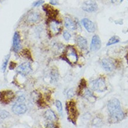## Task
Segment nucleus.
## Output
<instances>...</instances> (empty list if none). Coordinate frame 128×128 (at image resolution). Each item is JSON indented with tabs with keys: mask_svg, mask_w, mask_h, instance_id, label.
Here are the masks:
<instances>
[{
	"mask_svg": "<svg viewBox=\"0 0 128 128\" xmlns=\"http://www.w3.org/2000/svg\"><path fill=\"white\" fill-rule=\"evenodd\" d=\"M64 24L67 28L70 30H75L77 29V25L73 20L69 17H65L64 19Z\"/></svg>",
	"mask_w": 128,
	"mask_h": 128,
	"instance_id": "nucleus-14",
	"label": "nucleus"
},
{
	"mask_svg": "<svg viewBox=\"0 0 128 128\" xmlns=\"http://www.w3.org/2000/svg\"><path fill=\"white\" fill-rule=\"evenodd\" d=\"M65 58L70 64H75L78 61V55L73 46H68L65 52Z\"/></svg>",
	"mask_w": 128,
	"mask_h": 128,
	"instance_id": "nucleus-3",
	"label": "nucleus"
},
{
	"mask_svg": "<svg viewBox=\"0 0 128 128\" xmlns=\"http://www.w3.org/2000/svg\"><path fill=\"white\" fill-rule=\"evenodd\" d=\"M67 110L71 120L72 121L75 120L77 116V109L74 102L70 101L67 103Z\"/></svg>",
	"mask_w": 128,
	"mask_h": 128,
	"instance_id": "nucleus-5",
	"label": "nucleus"
},
{
	"mask_svg": "<svg viewBox=\"0 0 128 128\" xmlns=\"http://www.w3.org/2000/svg\"><path fill=\"white\" fill-rule=\"evenodd\" d=\"M40 18V14L37 12H32L29 14L27 16V20L29 21V22H32V23H34V22H36L37 21H39Z\"/></svg>",
	"mask_w": 128,
	"mask_h": 128,
	"instance_id": "nucleus-15",
	"label": "nucleus"
},
{
	"mask_svg": "<svg viewBox=\"0 0 128 128\" xmlns=\"http://www.w3.org/2000/svg\"><path fill=\"white\" fill-rule=\"evenodd\" d=\"M49 28L52 35H57L61 31V24L59 21L52 19L49 23Z\"/></svg>",
	"mask_w": 128,
	"mask_h": 128,
	"instance_id": "nucleus-7",
	"label": "nucleus"
},
{
	"mask_svg": "<svg viewBox=\"0 0 128 128\" xmlns=\"http://www.w3.org/2000/svg\"><path fill=\"white\" fill-rule=\"evenodd\" d=\"M123 1V0H120V2H122Z\"/></svg>",
	"mask_w": 128,
	"mask_h": 128,
	"instance_id": "nucleus-32",
	"label": "nucleus"
},
{
	"mask_svg": "<svg viewBox=\"0 0 128 128\" xmlns=\"http://www.w3.org/2000/svg\"><path fill=\"white\" fill-rule=\"evenodd\" d=\"M10 115V113L6 110L0 109V119H5L6 118H9Z\"/></svg>",
	"mask_w": 128,
	"mask_h": 128,
	"instance_id": "nucleus-21",
	"label": "nucleus"
},
{
	"mask_svg": "<svg viewBox=\"0 0 128 128\" xmlns=\"http://www.w3.org/2000/svg\"><path fill=\"white\" fill-rule=\"evenodd\" d=\"M110 1L112 3H115L117 1V0H110Z\"/></svg>",
	"mask_w": 128,
	"mask_h": 128,
	"instance_id": "nucleus-31",
	"label": "nucleus"
},
{
	"mask_svg": "<svg viewBox=\"0 0 128 128\" xmlns=\"http://www.w3.org/2000/svg\"><path fill=\"white\" fill-rule=\"evenodd\" d=\"M16 66V63H14V64H13V62H11L10 64L9 68H10V70H13V69H14V68H15Z\"/></svg>",
	"mask_w": 128,
	"mask_h": 128,
	"instance_id": "nucleus-29",
	"label": "nucleus"
},
{
	"mask_svg": "<svg viewBox=\"0 0 128 128\" xmlns=\"http://www.w3.org/2000/svg\"><path fill=\"white\" fill-rule=\"evenodd\" d=\"M101 66L103 69L106 72H111L114 69V64L111 60L108 58H104L101 61Z\"/></svg>",
	"mask_w": 128,
	"mask_h": 128,
	"instance_id": "nucleus-12",
	"label": "nucleus"
},
{
	"mask_svg": "<svg viewBox=\"0 0 128 128\" xmlns=\"http://www.w3.org/2000/svg\"><path fill=\"white\" fill-rule=\"evenodd\" d=\"M91 87L94 91L98 92H104L107 89L106 81L102 78H98L92 82Z\"/></svg>",
	"mask_w": 128,
	"mask_h": 128,
	"instance_id": "nucleus-4",
	"label": "nucleus"
},
{
	"mask_svg": "<svg viewBox=\"0 0 128 128\" xmlns=\"http://www.w3.org/2000/svg\"><path fill=\"white\" fill-rule=\"evenodd\" d=\"M83 25L88 32H94L96 30V26L93 21L88 18H83L81 20Z\"/></svg>",
	"mask_w": 128,
	"mask_h": 128,
	"instance_id": "nucleus-11",
	"label": "nucleus"
},
{
	"mask_svg": "<svg viewBox=\"0 0 128 128\" xmlns=\"http://www.w3.org/2000/svg\"><path fill=\"white\" fill-rule=\"evenodd\" d=\"M63 37L65 40L68 41L70 40L71 38V34L68 32L65 31L63 33Z\"/></svg>",
	"mask_w": 128,
	"mask_h": 128,
	"instance_id": "nucleus-25",
	"label": "nucleus"
},
{
	"mask_svg": "<svg viewBox=\"0 0 128 128\" xmlns=\"http://www.w3.org/2000/svg\"><path fill=\"white\" fill-rule=\"evenodd\" d=\"M46 127H47V128H55L56 126L54 125V124H52V123H49V124H46Z\"/></svg>",
	"mask_w": 128,
	"mask_h": 128,
	"instance_id": "nucleus-30",
	"label": "nucleus"
},
{
	"mask_svg": "<svg viewBox=\"0 0 128 128\" xmlns=\"http://www.w3.org/2000/svg\"><path fill=\"white\" fill-rule=\"evenodd\" d=\"M50 4L52 6H56L59 4L58 0H50Z\"/></svg>",
	"mask_w": 128,
	"mask_h": 128,
	"instance_id": "nucleus-28",
	"label": "nucleus"
},
{
	"mask_svg": "<svg viewBox=\"0 0 128 128\" xmlns=\"http://www.w3.org/2000/svg\"><path fill=\"white\" fill-rule=\"evenodd\" d=\"M21 54H22L23 56H24V57H26V58H29L30 59V60H32V57H31V54H30V52H29V50H24L23 52H21Z\"/></svg>",
	"mask_w": 128,
	"mask_h": 128,
	"instance_id": "nucleus-24",
	"label": "nucleus"
},
{
	"mask_svg": "<svg viewBox=\"0 0 128 128\" xmlns=\"http://www.w3.org/2000/svg\"><path fill=\"white\" fill-rule=\"evenodd\" d=\"M56 108L58 109L59 113L62 114V110H63V108H62V104L61 102L59 100L56 101Z\"/></svg>",
	"mask_w": 128,
	"mask_h": 128,
	"instance_id": "nucleus-23",
	"label": "nucleus"
},
{
	"mask_svg": "<svg viewBox=\"0 0 128 128\" xmlns=\"http://www.w3.org/2000/svg\"><path fill=\"white\" fill-rule=\"evenodd\" d=\"M24 97L20 96L17 102L14 103L12 107V111L16 114H23L27 111V106L24 104Z\"/></svg>",
	"mask_w": 128,
	"mask_h": 128,
	"instance_id": "nucleus-2",
	"label": "nucleus"
},
{
	"mask_svg": "<svg viewBox=\"0 0 128 128\" xmlns=\"http://www.w3.org/2000/svg\"><path fill=\"white\" fill-rule=\"evenodd\" d=\"M32 68L30 63H28V62H25V63L21 64L17 68V73L23 76L27 75L30 72H32Z\"/></svg>",
	"mask_w": 128,
	"mask_h": 128,
	"instance_id": "nucleus-9",
	"label": "nucleus"
},
{
	"mask_svg": "<svg viewBox=\"0 0 128 128\" xmlns=\"http://www.w3.org/2000/svg\"><path fill=\"white\" fill-rule=\"evenodd\" d=\"M67 95H68L69 98H71V97H73L74 95V92L73 90V89L69 90V91L67 92Z\"/></svg>",
	"mask_w": 128,
	"mask_h": 128,
	"instance_id": "nucleus-27",
	"label": "nucleus"
},
{
	"mask_svg": "<svg viewBox=\"0 0 128 128\" xmlns=\"http://www.w3.org/2000/svg\"><path fill=\"white\" fill-rule=\"evenodd\" d=\"M43 10L46 11L47 16H49L50 17L52 18H53V17H56L57 14H58V12H57L56 10L52 8L51 6H49L48 5H45V6H43Z\"/></svg>",
	"mask_w": 128,
	"mask_h": 128,
	"instance_id": "nucleus-17",
	"label": "nucleus"
},
{
	"mask_svg": "<svg viewBox=\"0 0 128 128\" xmlns=\"http://www.w3.org/2000/svg\"><path fill=\"white\" fill-rule=\"evenodd\" d=\"M14 94L12 91L7 90L0 92V102L3 103L7 104L14 99Z\"/></svg>",
	"mask_w": 128,
	"mask_h": 128,
	"instance_id": "nucleus-8",
	"label": "nucleus"
},
{
	"mask_svg": "<svg viewBox=\"0 0 128 128\" xmlns=\"http://www.w3.org/2000/svg\"><path fill=\"white\" fill-rule=\"evenodd\" d=\"M78 46L82 50H86L87 48V41L81 36H78L76 40Z\"/></svg>",
	"mask_w": 128,
	"mask_h": 128,
	"instance_id": "nucleus-16",
	"label": "nucleus"
},
{
	"mask_svg": "<svg viewBox=\"0 0 128 128\" xmlns=\"http://www.w3.org/2000/svg\"><path fill=\"white\" fill-rule=\"evenodd\" d=\"M82 8L87 12H94L97 10L98 6L97 3L93 0H88L83 3Z\"/></svg>",
	"mask_w": 128,
	"mask_h": 128,
	"instance_id": "nucleus-6",
	"label": "nucleus"
},
{
	"mask_svg": "<svg viewBox=\"0 0 128 128\" xmlns=\"http://www.w3.org/2000/svg\"><path fill=\"white\" fill-rule=\"evenodd\" d=\"M10 57V55L9 54V55L7 56L6 57V58H4V62H3V63L2 65V67H1V68H2V71L3 72H5V71H6L8 63H9V60Z\"/></svg>",
	"mask_w": 128,
	"mask_h": 128,
	"instance_id": "nucleus-22",
	"label": "nucleus"
},
{
	"mask_svg": "<svg viewBox=\"0 0 128 128\" xmlns=\"http://www.w3.org/2000/svg\"><path fill=\"white\" fill-rule=\"evenodd\" d=\"M58 72L56 70H53L51 72V74H50V78H51V81L53 82H57L58 79Z\"/></svg>",
	"mask_w": 128,
	"mask_h": 128,
	"instance_id": "nucleus-20",
	"label": "nucleus"
},
{
	"mask_svg": "<svg viewBox=\"0 0 128 128\" xmlns=\"http://www.w3.org/2000/svg\"><path fill=\"white\" fill-rule=\"evenodd\" d=\"M44 0H37V1H35V2H33V6H34V7H36V6H39L43 4Z\"/></svg>",
	"mask_w": 128,
	"mask_h": 128,
	"instance_id": "nucleus-26",
	"label": "nucleus"
},
{
	"mask_svg": "<svg viewBox=\"0 0 128 128\" xmlns=\"http://www.w3.org/2000/svg\"><path fill=\"white\" fill-rule=\"evenodd\" d=\"M101 47V42L99 36L98 35H94L91 40V44H90V50L92 52H97L100 49Z\"/></svg>",
	"mask_w": 128,
	"mask_h": 128,
	"instance_id": "nucleus-10",
	"label": "nucleus"
},
{
	"mask_svg": "<svg viewBox=\"0 0 128 128\" xmlns=\"http://www.w3.org/2000/svg\"><path fill=\"white\" fill-rule=\"evenodd\" d=\"M120 42V38L117 36H114L111 37L109 39V42L107 43V46H109L113 45V44H117Z\"/></svg>",
	"mask_w": 128,
	"mask_h": 128,
	"instance_id": "nucleus-19",
	"label": "nucleus"
},
{
	"mask_svg": "<svg viewBox=\"0 0 128 128\" xmlns=\"http://www.w3.org/2000/svg\"><path fill=\"white\" fill-rule=\"evenodd\" d=\"M45 117L46 119L50 121H55L57 119L56 115L55 112L50 109L46 111L45 113Z\"/></svg>",
	"mask_w": 128,
	"mask_h": 128,
	"instance_id": "nucleus-18",
	"label": "nucleus"
},
{
	"mask_svg": "<svg viewBox=\"0 0 128 128\" xmlns=\"http://www.w3.org/2000/svg\"><path fill=\"white\" fill-rule=\"evenodd\" d=\"M21 40L20 34L18 32H16L13 36V47L14 50L17 52L21 48Z\"/></svg>",
	"mask_w": 128,
	"mask_h": 128,
	"instance_id": "nucleus-13",
	"label": "nucleus"
},
{
	"mask_svg": "<svg viewBox=\"0 0 128 128\" xmlns=\"http://www.w3.org/2000/svg\"><path fill=\"white\" fill-rule=\"evenodd\" d=\"M107 109L113 122H119L123 119L124 114L117 99L113 98L110 100L107 103Z\"/></svg>",
	"mask_w": 128,
	"mask_h": 128,
	"instance_id": "nucleus-1",
	"label": "nucleus"
}]
</instances>
